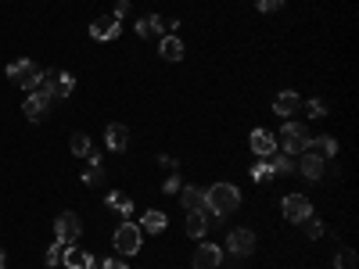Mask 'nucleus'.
Instances as JSON below:
<instances>
[{
  "mask_svg": "<svg viewBox=\"0 0 359 269\" xmlns=\"http://www.w3.org/2000/svg\"><path fill=\"white\" fill-rule=\"evenodd\" d=\"M238 204H241V191L233 183H212L205 191V212L212 215H230L238 212Z\"/></svg>",
  "mask_w": 359,
  "mask_h": 269,
  "instance_id": "f257e3e1",
  "label": "nucleus"
},
{
  "mask_svg": "<svg viewBox=\"0 0 359 269\" xmlns=\"http://www.w3.org/2000/svg\"><path fill=\"white\" fill-rule=\"evenodd\" d=\"M309 126H302V122H288L284 130H280V137H277V148H284V154H302L305 148H309Z\"/></svg>",
  "mask_w": 359,
  "mask_h": 269,
  "instance_id": "f03ea898",
  "label": "nucleus"
},
{
  "mask_svg": "<svg viewBox=\"0 0 359 269\" xmlns=\"http://www.w3.org/2000/svg\"><path fill=\"white\" fill-rule=\"evenodd\" d=\"M112 244H115V251L122 259H130V255H137V251H140V244H144V233H140L137 223H119Z\"/></svg>",
  "mask_w": 359,
  "mask_h": 269,
  "instance_id": "7ed1b4c3",
  "label": "nucleus"
},
{
  "mask_svg": "<svg viewBox=\"0 0 359 269\" xmlns=\"http://www.w3.org/2000/svg\"><path fill=\"white\" fill-rule=\"evenodd\" d=\"M8 79H11V83H19L22 90H36L43 83V72H40L36 61H11V65H8Z\"/></svg>",
  "mask_w": 359,
  "mask_h": 269,
  "instance_id": "20e7f679",
  "label": "nucleus"
},
{
  "mask_svg": "<svg viewBox=\"0 0 359 269\" xmlns=\"http://www.w3.org/2000/svg\"><path fill=\"white\" fill-rule=\"evenodd\" d=\"M80 233H83V223L76 212H61L54 219V241L58 244H80Z\"/></svg>",
  "mask_w": 359,
  "mask_h": 269,
  "instance_id": "39448f33",
  "label": "nucleus"
},
{
  "mask_svg": "<svg viewBox=\"0 0 359 269\" xmlns=\"http://www.w3.org/2000/svg\"><path fill=\"white\" fill-rule=\"evenodd\" d=\"M43 90L51 93V97H69V93L76 90V79L69 72H61V69L43 72Z\"/></svg>",
  "mask_w": 359,
  "mask_h": 269,
  "instance_id": "423d86ee",
  "label": "nucleus"
},
{
  "mask_svg": "<svg viewBox=\"0 0 359 269\" xmlns=\"http://www.w3.org/2000/svg\"><path fill=\"white\" fill-rule=\"evenodd\" d=\"M227 251H230V255H238V259L252 255V251H255V233L244 230V226L230 230V237H227Z\"/></svg>",
  "mask_w": 359,
  "mask_h": 269,
  "instance_id": "0eeeda50",
  "label": "nucleus"
},
{
  "mask_svg": "<svg viewBox=\"0 0 359 269\" xmlns=\"http://www.w3.org/2000/svg\"><path fill=\"white\" fill-rule=\"evenodd\" d=\"M280 212H284L288 223H302L305 215H313V204H309L305 194H288L284 204H280Z\"/></svg>",
  "mask_w": 359,
  "mask_h": 269,
  "instance_id": "6e6552de",
  "label": "nucleus"
},
{
  "mask_svg": "<svg viewBox=\"0 0 359 269\" xmlns=\"http://www.w3.org/2000/svg\"><path fill=\"white\" fill-rule=\"evenodd\" d=\"M122 33V22L115 19V14H104V19H93L90 22V36L93 40H115Z\"/></svg>",
  "mask_w": 359,
  "mask_h": 269,
  "instance_id": "1a4fd4ad",
  "label": "nucleus"
},
{
  "mask_svg": "<svg viewBox=\"0 0 359 269\" xmlns=\"http://www.w3.org/2000/svg\"><path fill=\"white\" fill-rule=\"evenodd\" d=\"M51 101H54V97H51L47 90H33V97L25 101V119H29V122H40L47 112H51Z\"/></svg>",
  "mask_w": 359,
  "mask_h": 269,
  "instance_id": "9d476101",
  "label": "nucleus"
},
{
  "mask_svg": "<svg viewBox=\"0 0 359 269\" xmlns=\"http://www.w3.org/2000/svg\"><path fill=\"white\" fill-rule=\"evenodd\" d=\"M248 144H252V151H255L259 158H273V154H277V137H273L270 130H252Z\"/></svg>",
  "mask_w": 359,
  "mask_h": 269,
  "instance_id": "9b49d317",
  "label": "nucleus"
},
{
  "mask_svg": "<svg viewBox=\"0 0 359 269\" xmlns=\"http://www.w3.org/2000/svg\"><path fill=\"white\" fill-rule=\"evenodd\" d=\"M61 262H65L69 269H97V262H93V255H86V251H80V244H65V255H61Z\"/></svg>",
  "mask_w": 359,
  "mask_h": 269,
  "instance_id": "f8f14e48",
  "label": "nucleus"
},
{
  "mask_svg": "<svg viewBox=\"0 0 359 269\" xmlns=\"http://www.w3.org/2000/svg\"><path fill=\"white\" fill-rule=\"evenodd\" d=\"M104 144H108V151H126L130 148V130L122 122H112L104 130Z\"/></svg>",
  "mask_w": 359,
  "mask_h": 269,
  "instance_id": "ddd939ff",
  "label": "nucleus"
},
{
  "mask_svg": "<svg viewBox=\"0 0 359 269\" xmlns=\"http://www.w3.org/2000/svg\"><path fill=\"white\" fill-rule=\"evenodd\" d=\"M220 262H223V251L216 248V244H201L194 251V269H216Z\"/></svg>",
  "mask_w": 359,
  "mask_h": 269,
  "instance_id": "4468645a",
  "label": "nucleus"
},
{
  "mask_svg": "<svg viewBox=\"0 0 359 269\" xmlns=\"http://www.w3.org/2000/svg\"><path fill=\"white\" fill-rule=\"evenodd\" d=\"M302 108V97L294 90H284V93H277V101H273V112L277 115H294Z\"/></svg>",
  "mask_w": 359,
  "mask_h": 269,
  "instance_id": "2eb2a0df",
  "label": "nucleus"
},
{
  "mask_svg": "<svg viewBox=\"0 0 359 269\" xmlns=\"http://www.w3.org/2000/svg\"><path fill=\"white\" fill-rule=\"evenodd\" d=\"M309 154H316V158H323V162H327V158H334L338 154V140L334 137H313V140H309V148H305Z\"/></svg>",
  "mask_w": 359,
  "mask_h": 269,
  "instance_id": "dca6fc26",
  "label": "nucleus"
},
{
  "mask_svg": "<svg viewBox=\"0 0 359 269\" xmlns=\"http://www.w3.org/2000/svg\"><path fill=\"white\" fill-rule=\"evenodd\" d=\"M180 201H183V209L187 212H205V191L201 187H183V194H180Z\"/></svg>",
  "mask_w": 359,
  "mask_h": 269,
  "instance_id": "f3484780",
  "label": "nucleus"
},
{
  "mask_svg": "<svg viewBox=\"0 0 359 269\" xmlns=\"http://www.w3.org/2000/svg\"><path fill=\"white\" fill-rule=\"evenodd\" d=\"M302 154H305V158L299 162V172H302L305 180H320L323 169H327V162H323V158H316V154H309V151H302Z\"/></svg>",
  "mask_w": 359,
  "mask_h": 269,
  "instance_id": "a211bd4d",
  "label": "nucleus"
},
{
  "mask_svg": "<svg viewBox=\"0 0 359 269\" xmlns=\"http://www.w3.org/2000/svg\"><path fill=\"white\" fill-rule=\"evenodd\" d=\"M159 54H162L165 61H180V58H183V40H180V36H173V33H169V36H162V43H159Z\"/></svg>",
  "mask_w": 359,
  "mask_h": 269,
  "instance_id": "6ab92c4d",
  "label": "nucleus"
},
{
  "mask_svg": "<svg viewBox=\"0 0 359 269\" xmlns=\"http://www.w3.org/2000/svg\"><path fill=\"white\" fill-rule=\"evenodd\" d=\"M209 233V215L205 212H187V237H205Z\"/></svg>",
  "mask_w": 359,
  "mask_h": 269,
  "instance_id": "aec40b11",
  "label": "nucleus"
},
{
  "mask_svg": "<svg viewBox=\"0 0 359 269\" xmlns=\"http://www.w3.org/2000/svg\"><path fill=\"white\" fill-rule=\"evenodd\" d=\"M86 158H90V169L83 172V183H86V187H97V183L104 180V165H101V154H93V151H90Z\"/></svg>",
  "mask_w": 359,
  "mask_h": 269,
  "instance_id": "412c9836",
  "label": "nucleus"
},
{
  "mask_svg": "<svg viewBox=\"0 0 359 269\" xmlns=\"http://www.w3.org/2000/svg\"><path fill=\"white\" fill-rule=\"evenodd\" d=\"M165 223H169V219L162 215V212H144V219H140V233H162L165 230Z\"/></svg>",
  "mask_w": 359,
  "mask_h": 269,
  "instance_id": "4be33fe9",
  "label": "nucleus"
},
{
  "mask_svg": "<svg viewBox=\"0 0 359 269\" xmlns=\"http://www.w3.org/2000/svg\"><path fill=\"white\" fill-rule=\"evenodd\" d=\"M104 201L112 204V209H115V212H119L122 219H130V215H133V201H130V198H122L119 191H112V194H108Z\"/></svg>",
  "mask_w": 359,
  "mask_h": 269,
  "instance_id": "5701e85b",
  "label": "nucleus"
},
{
  "mask_svg": "<svg viewBox=\"0 0 359 269\" xmlns=\"http://www.w3.org/2000/svg\"><path fill=\"white\" fill-rule=\"evenodd\" d=\"M69 148H72V154H76V158H86V154L93 151V148H90V137H86V133H72Z\"/></svg>",
  "mask_w": 359,
  "mask_h": 269,
  "instance_id": "b1692460",
  "label": "nucleus"
},
{
  "mask_svg": "<svg viewBox=\"0 0 359 269\" xmlns=\"http://www.w3.org/2000/svg\"><path fill=\"white\" fill-rule=\"evenodd\" d=\"M334 269H359L356 251H352V248H341L338 255H334Z\"/></svg>",
  "mask_w": 359,
  "mask_h": 269,
  "instance_id": "393cba45",
  "label": "nucleus"
},
{
  "mask_svg": "<svg viewBox=\"0 0 359 269\" xmlns=\"http://www.w3.org/2000/svg\"><path fill=\"white\" fill-rule=\"evenodd\" d=\"M273 172H280V176H288V172H294V169H299V165H294V158L291 154H280V158H273Z\"/></svg>",
  "mask_w": 359,
  "mask_h": 269,
  "instance_id": "a878e982",
  "label": "nucleus"
},
{
  "mask_svg": "<svg viewBox=\"0 0 359 269\" xmlns=\"http://www.w3.org/2000/svg\"><path fill=\"white\" fill-rule=\"evenodd\" d=\"M302 226H305V233H309V241H320V237H323V223H320L316 215H305Z\"/></svg>",
  "mask_w": 359,
  "mask_h": 269,
  "instance_id": "bb28decb",
  "label": "nucleus"
},
{
  "mask_svg": "<svg viewBox=\"0 0 359 269\" xmlns=\"http://www.w3.org/2000/svg\"><path fill=\"white\" fill-rule=\"evenodd\" d=\"M61 255H65V244H58V241H54V244H51V251H47V259H43V262L54 269V266H61Z\"/></svg>",
  "mask_w": 359,
  "mask_h": 269,
  "instance_id": "cd10ccee",
  "label": "nucleus"
},
{
  "mask_svg": "<svg viewBox=\"0 0 359 269\" xmlns=\"http://www.w3.org/2000/svg\"><path fill=\"white\" fill-rule=\"evenodd\" d=\"M270 176H273V165H270V162H262V165L252 169V180H255V183H266Z\"/></svg>",
  "mask_w": 359,
  "mask_h": 269,
  "instance_id": "c85d7f7f",
  "label": "nucleus"
},
{
  "mask_svg": "<svg viewBox=\"0 0 359 269\" xmlns=\"http://www.w3.org/2000/svg\"><path fill=\"white\" fill-rule=\"evenodd\" d=\"M302 108H305V112H309V115H313V119H320V115H327V104H323L320 97H313V101H309V104H302Z\"/></svg>",
  "mask_w": 359,
  "mask_h": 269,
  "instance_id": "c756f323",
  "label": "nucleus"
},
{
  "mask_svg": "<svg viewBox=\"0 0 359 269\" xmlns=\"http://www.w3.org/2000/svg\"><path fill=\"white\" fill-rule=\"evenodd\" d=\"M280 4H284V0H255V8H259V11H277Z\"/></svg>",
  "mask_w": 359,
  "mask_h": 269,
  "instance_id": "7c9ffc66",
  "label": "nucleus"
},
{
  "mask_svg": "<svg viewBox=\"0 0 359 269\" xmlns=\"http://www.w3.org/2000/svg\"><path fill=\"white\" fill-rule=\"evenodd\" d=\"M126 14H130V0H119V4H115V19L122 22Z\"/></svg>",
  "mask_w": 359,
  "mask_h": 269,
  "instance_id": "2f4dec72",
  "label": "nucleus"
},
{
  "mask_svg": "<svg viewBox=\"0 0 359 269\" xmlns=\"http://www.w3.org/2000/svg\"><path fill=\"white\" fill-rule=\"evenodd\" d=\"M101 269H126V262H122V259H104Z\"/></svg>",
  "mask_w": 359,
  "mask_h": 269,
  "instance_id": "473e14b6",
  "label": "nucleus"
},
{
  "mask_svg": "<svg viewBox=\"0 0 359 269\" xmlns=\"http://www.w3.org/2000/svg\"><path fill=\"white\" fill-rule=\"evenodd\" d=\"M159 162H162V165H165L169 172H176V158H173V154H162V158H159Z\"/></svg>",
  "mask_w": 359,
  "mask_h": 269,
  "instance_id": "72a5a7b5",
  "label": "nucleus"
},
{
  "mask_svg": "<svg viewBox=\"0 0 359 269\" xmlns=\"http://www.w3.org/2000/svg\"><path fill=\"white\" fill-rule=\"evenodd\" d=\"M165 191H169V194L180 191V180H176V176H169V180H165Z\"/></svg>",
  "mask_w": 359,
  "mask_h": 269,
  "instance_id": "f704fd0d",
  "label": "nucleus"
},
{
  "mask_svg": "<svg viewBox=\"0 0 359 269\" xmlns=\"http://www.w3.org/2000/svg\"><path fill=\"white\" fill-rule=\"evenodd\" d=\"M8 266V259H4V251H0V269H4Z\"/></svg>",
  "mask_w": 359,
  "mask_h": 269,
  "instance_id": "c9c22d12",
  "label": "nucleus"
}]
</instances>
